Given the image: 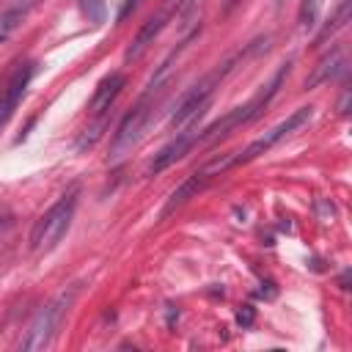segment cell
Masks as SVG:
<instances>
[{
	"mask_svg": "<svg viewBox=\"0 0 352 352\" xmlns=\"http://www.w3.org/2000/svg\"><path fill=\"white\" fill-rule=\"evenodd\" d=\"M289 69H292V60H286V63H280L278 66V72L270 77V82L267 85H261L245 104H239V107H234V110H228L223 118H217L214 124H209V126H204L201 129V138H198V143H206V146H214V143H220L226 135H231L234 129H239V126H245V124H250V121H256V118H261L264 116V110L270 107V102H272V96L280 91V85H283V80L289 77Z\"/></svg>",
	"mask_w": 352,
	"mask_h": 352,
	"instance_id": "6da1fadb",
	"label": "cell"
},
{
	"mask_svg": "<svg viewBox=\"0 0 352 352\" xmlns=\"http://www.w3.org/2000/svg\"><path fill=\"white\" fill-rule=\"evenodd\" d=\"M168 69H170V60H165L162 66H160V72H157V77H151V82L146 85V91L140 94V99L132 104V110L121 118V124H118V129H116V135H113V140H110V160H121L140 138H143V132H146V126H148V121H151V113H154V107H157V96L162 94V88H165V74H168Z\"/></svg>",
	"mask_w": 352,
	"mask_h": 352,
	"instance_id": "7a4b0ae2",
	"label": "cell"
},
{
	"mask_svg": "<svg viewBox=\"0 0 352 352\" xmlns=\"http://www.w3.org/2000/svg\"><path fill=\"white\" fill-rule=\"evenodd\" d=\"M77 198H80V184H72L30 228V250L33 253H50L69 231L74 209H77Z\"/></svg>",
	"mask_w": 352,
	"mask_h": 352,
	"instance_id": "3957f363",
	"label": "cell"
},
{
	"mask_svg": "<svg viewBox=\"0 0 352 352\" xmlns=\"http://www.w3.org/2000/svg\"><path fill=\"white\" fill-rule=\"evenodd\" d=\"M236 60H239V55H234V58L223 60L217 69H212L206 77H201L190 91H184V94H182V99H179V104H176V110L170 113V126H184V124H190V121L201 118V116H204V110L209 107L212 94L220 88V82L226 80V74L234 69V63H236Z\"/></svg>",
	"mask_w": 352,
	"mask_h": 352,
	"instance_id": "277c9868",
	"label": "cell"
},
{
	"mask_svg": "<svg viewBox=\"0 0 352 352\" xmlns=\"http://www.w3.org/2000/svg\"><path fill=\"white\" fill-rule=\"evenodd\" d=\"M74 294H77V286H72L69 292H60L50 305H44V308L36 314V319L30 322V327L25 330V338L19 341V349H28V352H30V349H44V346L52 341L58 324L63 322V316H66V311H69Z\"/></svg>",
	"mask_w": 352,
	"mask_h": 352,
	"instance_id": "5b68a950",
	"label": "cell"
},
{
	"mask_svg": "<svg viewBox=\"0 0 352 352\" xmlns=\"http://www.w3.org/2000/svg\"><path fill=\"white\" fill-rule=\"evenodd\" d=\"M314 118V107L311 104H305V107H297L294 113H289L280 124H275L272 129H267L261 138H256V140H250L242 151H234L231 154V168L234 165H245V162H253L256 157H261V154H267L272 146H278L283 138H289L292 132H297L302 124H308Z\"/></svg>",
	"mask_w": 352,
	"mask_h": 352,
	"instance_id": "8992f818",
	"label": "cell"
},
{
	"mask_svg": "<svg viewBox=\"0 0 352 352\" xmlns=\"http://www.w3.org/2000/svg\"><path fill=\"white\" fill-rule=\"evenodd\" d=\"M231 168V154H223L220 160H214V162H209V165H204L201 170H195V173H190L170 195H168V201H165V206H162V212H160V217H168V214H173L179 206H184L190 198H195L214 176H220V173H226Z\"/></svg>",
	"mask_w": 352,
	"mask_h": 352,
	"instance_id": "52a82bcc",
	"label": "cell"
},
{
	"mask_svg": "<svg viewBox=\"0 0 352 352\" xmlns=\"http://www.w3.org/2000/svg\"><path fill=\"white\" fill-rule=\"evenodd\" d=\"M33 74H36V63H33V60H25V63H19V66L11 72L6 88L0 91V129L8 124V118H11L14 110L19 107V102H22V96H25V91H28Z\"/></svg>",
	"mask_w": 352,
	"mask_h": 352,
	"instance_id": "ba28073f",
	"label": "cell"
},
{
	"mask_svg": "<svg viewBox=\"0 0 352 352\" xmlns=\"http://www.w3.org/2000/svg\"><path fill=\"white\" fill-rule=\"evenodd\" d=\"M198 138H201V129H195V126H190V129H184V132H176V138H170V140L154 154V160H151L148 168H146V176H157V173H162L165 168H170L173 162H179V160L198 143Z\"/></svg>",
	"mask_w": 352,
	"mask_h": 352,
	"instance_id": "9c48e42d",
	"label": "cell"
},
{
	"mask_svg": "<svg viewBox=\"0 0 352 352\" xmlns=\"http://www.w3.org/2000/svg\"><path fill=\"white\" fill-rule=\"evenodd\" d=\"M124 85H126V74L124 72H110L107 77H102L99 85L94 88L91 102H88V116L107 118V113H110L113 102L118 99V94L124 91Z\"/></svg>",
	"mask_w": 352,
	"mask_h": 352,
	"instance_id": "30bf717a",
	"label": "cell"
},
{
	"mask_svg": "<svg viewBox=\"0 0 352 352\" xmlns=\"http://www.w3.org/2000/svg\"><path fill=\"white\" fill-rule=\"evenodd\" d=\"M168 16H170V8L157 11V14H151V16L143 22V28L135 33V38L129 41V47L124 50V60H126V63H129V60H138V58H140V55L154 44V38L162 33V28H165Z\"/></svg>",
	"mask_w": 352,
	"mask_h": 352,
	"instance_id": "8fae6325",
	"label": "cell"
},
{
	"mask_svg": "<svg viewBox=\"0 0 352 352\" xmlns=\"http://www.w3.org/2000/svg\"><path fill=\"white\" fill-rule=\"evenodd\" d=\"M33 6H36V0H11L0 11V44L11 38V33L25 22V16L30 14Z\"/></svg>",
	"mask_w": 352,
	"mask_h": 352,
	"instance_id": "7c38bea8",
	"label": "cell"
},
{
	"mask_svg": "<svg viewBox=\"0 0 352 352\" xmlns=\"http://www.w3.org/2000/svg\"><path fill=\"white\" fill-rule=\"evenodd\" d=\"M341 69H344V52H341V47H333L324 58H319L314 74L305 80V88H316V85H322V82H330Z\"/></svg>",
	"mask_w": 352,
	"mask_h": 352,
	"instance_id": "4fadbf2b",
	"label": "cell"
},
{
	"mask_svg": "<svg viewBox=\"0 0 352 352\" xmlns=\"http://www.w3.org/2000/svg\"><path fill=\"white\" fill-rule=\"evenodd\" d=\"M349 22V0H338V6H336V11H333V16L327 19V25L316 33V38H314V44H322L324 38H330V36H336L344 25Z\"/></svg>",
	"mask_w": 352,
	"mask_h": 352,
	"instance_id": "5bb4252c",
	"label": "cell"
},
{
	"mask_svg": "<svg viewBox=\"0 0 352 352\" xmlns=\"http://www.w3.org/2000/svg\"><path fill=\"white\" fill-rule=\"evenodd\" d=\"M319 8H322V0H302L300 3V25L305 30H311L319 19Z\"/></svg>",
	"mask_w": 352,
	"mask_h": 352,
	"instance_id": "9a60e30c",
	"label": "cell"
},
{
	"mask_svg": "<svg viewBox=\"0 0 352 352\" xmlns=\"http://www.w3.org/2000/svg\"><path fill=\"white\" fill-rule=\"evenodd\" d=\"M143 0H121V8H118V14H116V22L121 25V22H126L135 11H138V6H140Z\"/></svg>",
	"mask_w": 352,
	"mask_h": 352,
	"instance_id": "2e32d148",
	"label": "cell"
},
{
	"mask_svg": "<svg viewBox=\"0 0 352 352\" xmlns=\"http://www.w3.org/2000/svg\"><path fill=\"white\" fill-rule=\"evenodd\" d=\"M85 14H88V19L102 22V14H104V0H85Z\"/></svg>",
	"mask_w": 352,
	"mask_h": 352,
	"instance_id": "e0dca14e",
	"label": "cell"
},
{
	"mask_svg": "<svg viewBox=\"0 0 352 352\" xmlns=\"http://www.w3.org/2000/svg\"><path fill=\"white\" fill-rule=\"evenodd\" d=\"M6 226H11V212L8 209H0V234H3Z\"/></svg>",
	"mask_w": 352,
	"mask_h": 352,
	"instance_id": "ac0fdd59",
	"label": "cell"
},
{
	"mask_svg": "<svg viewBox=\"0 0 352 352\" xmlns=\"http://www.w3.org/2000/svg\"><path fill=\"white\" fill-rule=\"evenodd\" d=\"M250 319H253V311H250V308L245 305V311H239V322H245V324H248Z\"/></svg>",
	"mask_w": 352,
	"mask_h": 352,
	"instance_id": "d6986e66",
	"label": "cell"
},
{
	"mask_svg": "<svg viewBox=\"0 0 352 352\" xmlns=\"http://www.w3.org/2000/svg\"><path fill=\"white\" fill-rule=\"evenodd\" d=\"M239 3H242V0H223V11L228 14V11H234V8L239 6Z\"/></svg>",
	"mask_w": 352,
	"mask_h": 352,
	"instance_id": "ffe728a7",
	"label": "cell"
},
{
	"mask_svg": "<svg viewBox=\"0 0 352 352\" xmlns=\"http://www.w3.org/2000/svg\"><path fill=\"white\" fill-rule=\"evenodd\" d=\"M182 3H187V0H173V6H182Z\"/></svg>",
	"mask_w": 352,
	"mask_h": 352,
	"instance_id": "44dd1931",
	"label": "cell"
}]
</instances>
